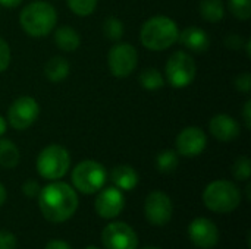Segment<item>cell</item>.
Returning <instances> with one entry per match:
<instances>
[{"instance_id":"cell-31","label":"cell","mask_w":251,"mask_h":249,"mask_svg":"<svg viewBox=\"0 0 251 249\" xmlns=\"http://www.w3.org/2000/svg\"><path fill=\"white\" fill-rule=\"evenodd\" d=\"M40 189H41V188H40L38 182L34 181V179H28V181L22 185V192H24V195L28 197V198H35V197H38Z\"/></svg>"},{"instance_id":"cell-25","label":"cell","mask_w":251,"mask_h":249,"mask_svg":"<svg viewBox=\"0 0 251 249\" xmlns=\"http://www.w3.org/2000/svg\"><path fill=\"white\" fill-rule=\"evenodd\" d=\"M66 3L76 16H90L96 10L99 0H66Z\"/></svg>"},{"instance_id":"cell-28","label":"cell","mask_w":251,"mask_h":249,"mask_svg":"<svg viewBox=\"0 0 251 249\" xmlns=\"http://www.w3.org/2000/svg\"><path fill=\"white\" fill-rule=\"evenodd\" d=\"M10 63V47L6 40L0 37V73L7 69Z\"/></svg>"},{"instance_id":"cell-23","label":"cell","mask_w":251,"mask_h":249,"mask_svg":"<svg viewBox=\"0 0 251 249\" xmlns=\"http://www.w3.org/2000/svg\"><path fill=\"white\" fill-rule=\"evenodd\" d=\"M179 164V154L175 150H163L156 157V167L160 173H172Z\"/></svg>"},{"instance_id":"cell-14","label":"cell","mask_w":251,"mask_h":249,"mask_svg":"<svg viewBox=\"0 0 251 249\" xmlns=\"http://www.w3.org/2000/svg\"><path fill=\"white\" fill-rule=\"evenodd\" d=\"M125 207V197L121 189L116 186H109L99 192L96 201H94V208L96 213L106 220L118 217Z\"/></svg>"},{"instance_id":"cell-19","label":"cell","mask_w":251,"mask_h":249,"mask_svg":"<svg viewBox=\"0 0 251 249\" xmlns=\"http://www.w3.org/2000/svg\"><path fill=\"white\" fill-rule=\"evenodd\" d=\"M54 43L63 51H75L81 45V37L74 28L63 25L54 32Z\"/></svg>"},{"instance_id":"cell-22","label":"cell","mask_w":251,"mask_h":249,"mask_svg":"<svg viewBox=\"0 0 251 249\" xmlns=\"http://www.w3.org/2000/svg\"><path fill=\"white\" fill-rule=\"evenodd\" d=\"M138 82L144 90L156 91V90H160L165 85V76L156 68H146V69H143L140 72Z\"/></svg>"},{"instance_id":"cell-37","label":"cell","mask_w":251,"mask_h":249,"mask_svg":"<svg viewBox=\"0 0 251 249\" xmlns=\"http://www.w3.org/2000/svg\"><path fill=\"white\" fill-rule=\"evenodd\" d=\"M6 197H7V194H6V189H4V186L0 183V207L4 204V201H6Z\"/></svg>"},{"instance_id":"cell-8","label":"cell","mask_w":251,"mask_h":249,"mask_svg":"<svg viewBox=\"0 0 251 249\" xmlns=\"http://www.w3.org/2000/svg\"><path fill=\"white\" fill-rule=\"evenodd\" d=\"M138 65V51L129 44L119 41L107 53V66L113 76L126 78L129 76Z\"/></svg>"},{"instance_id":"cell-18","label":"cell","mask_w":251,"mask_h":249,"mask_svg":"<svg viewBox=\"0 0 251 249\" xmlns=\"http://www.w3.org/2000/svg\"><path fill=\"white\" fill-rule=\"evenodd\" d=\"M69 72H71L69 62L62 56H53L44 65V75L53 84L63 81L69 75Z\"/></svg>"},{"instance_id":"cell-40","label":"cell","mask_w":251,"mask_h":249,"mask_svg":"<svg viewBox=\"0 0 251 249\" xmlns=\"http://www.w3.org/2000/svg\"><path fill=\"white\" fill-rule=\"evenodd\" d=\"M85 249H100V248H97V247H88V248H85Z\"/></svg>"},{"instance_id":"cell-5","label":"cell","mask_w":251,"mask_h":249,"mask_svg":"<svg viewBox=\"0 0 251 249\" xmlns=\"http://www.w3.org/2000/svg\"><path fill=\"white\" fill-rule=\"evenodd\" d=\"M37 172L46 181L62 179L71 167L69 151L57 144L44 147L37 157Z\"/></svg>"},{"instance_id":"cell-12","label":"cell","mask_w":251,"mask_h":249,"mask_svg":"<svg viewBox=\"0 0 251 249\" xmlns=\"http://www.w3.org/2000/svg\"><path fill=\"white\" fill-rule=\"evenodd\" d=\"M207 145V135L199 126H188L182 129L175 139L176 153L182 157H197Z\"/></svg>"},{"instance_id":"cell-35","label":"cell","mask_w":251,"mask_h":249,"mask_svg":"<svg viewBox=\"0 0 251 249\" xmlns=\"http://www.w3.org/2000/svg\"><path fill=\"white\" fill-rule=\"evenodd\" d=\"M22 0H0V4L4 7H16L18 4H21Z\"/></svg>"},{"instance_id":"cell-4","label":"cell","mask_w":251,"mask_h":249,"mask_svg":"<svg viewBox=\"0 0 251 249\" xmlns=\"http://www.w3.org/2000/svg\"><path fill=\"white\" fill-rule=\"evenodd\" d=\"M203 203L213 213L228 214L240 207L241 192L238 186L229 181H213L203 192Z\"/></svg>"},{"instance_id":"cell-16","label":"cell","mask_w":251,"mask_h":249,"mask_svg":"<svg viewBox=\"0 0 251 249\" xmlns=\"http://www.w3.org/2000/svg\"><path fill=\"white\" fill-rule=\"evenodd\" d=\"M178 41L188 50L194 53H204L210 47L209 34L199 26H187L179 32Z\"/></svg>"},{"instance_id":"cell-36","label":"cell","mask_w":251,"mask_h":249,"mask_svg":"<svg viewBox=\"0 0 251 249\" xmlns=\"http://www.w3.org/2000/svg\"><path fill=\"white\" fill-rule=\"evenodd\" d=\"M6 129H7V123H6L4 117L0 114V138L6 134Z\"/></svg>"},{"instance_id":"cell-21","label":"cell","mask_w":251,"mask_h":249,"mask_svg":"<svg viewBox=\"0 0 251 249\" xmlns=\"http://www.w3.org/2000/svg\"><path fill=\"white\" fill-rule=\"evenodd\" d=\"M19 148L7 138H0V166L4 169H13L19 164Z\"/></svg>"},{"instance_id":"cell-13","label":"cell","mask_w":251,"mask_h":249,"mask_svg":"<svg viewBox=\"0 0 251 249\" xmlns=\"http://www.w3.org/2000/svg\"><path fill=\"white\" fill-rule=\"evenodd\" d=\"M188 236L200 249L215 248L219 242L218 226L206 217H197L188 225Z\"/></svg>"},{"instance_id":"cell-6","label":"cell","mask_w":251,"mask_h":249,"mask_svg":"<svg viewBox=\"0 0 251 249\" xmlns=\"http://www.w3.org/2000/svg\"><path fill=\"white\" fill-rule=\"evenodd\" d=\"M74 189L81 194H97L107 181V172L104 166L96 160H84L75 166L71 175Z\"/></svg>"},{"instance_id":"cell-1","label":"cell","mask_w":251,"mask_h":249,"mask_svg":"<svg viewBox=\"0 0 251 249\" xmlns=\"http://www.w3.org/2000/svg\"><path fill=\"white\" fill-rule=\"evenodd\" d=\"M37 198L41 214L51 223H63L69 220L75 214L79 203L76 191L60 181H51V183L41 188Z\"/></svg>"},{"instance_id":"cell-10","label":"cell","mask_w":251,"mask_h":249,"mask_svg":"<svg viewBox=\"0 0 251 249\" xmlns=\"http://www.w3.org/2000/svg\"><path fill=\"white\" fill-rule=\"evenodd\" d=\"M174 213V204L168 194L162 191H153L144 201L146 219L154 226H165L171 222Z\"/></svg>"},{"instance_id":"cell-3","label":"cell","mask_w":251,"mask_h":249,"mask_svg":"<svg viewBox=\"0 0 251 249\" xmlns=\"http://www.w3.org/2000/svg\"><path fill=\"white\" fill-rule=\"evenodd\" d=\"M19 23L28 35L34 38L46 37L57 23V12L51 3L34 0L28 3L19 13Z\"/></svg>"},{"instance_id":"cell-39","label":"cell","mask_w":251,"mask_h":249,"mask_svg":"<svg viewBox=\"0 0 251 249\" xmlns=\"http://www.w3.org/2000/svg\"><path fill=\"white\" fill-rule=\"evenodd\" d=\"M141 249H160V248H157V247H144V248H141Z\"/></svg>"},{"instance_id":"cell-9","label":"cell","mask_w":251,"mask_h":249,"mask_svg":"<svg viewBox=\"0 0 251 249\" xmlns=\"http://www.w3.org/2000/svg\"><path fill=\"white\" fill-rule=\"evenodd\" d=\"M40 114V106L31 95L18 97L7 110L9 125L16 131H25L35 123Z\"/></svg>"},{"instance_id":"cell-15","label":"cell","mask_w":251,"mask_h":249,"mask_svg":"<svg viewBox=\"0 0 251 249\" xmlns=\"http://www.w3.org/2000/svg\"><path fill=\"white\" fill-rule=\"evenodd\" d=\"M210 134L221 142H231L240 136V125L238 122L225 113L216 114L210 119L209 123Z\"/></svg>"},{"instance_id":"cell-20","label":"cell","mask_w":251,"mask_h":249,"mask_svg":"<svg viewBox=\"0 0 251 249\" xmlns=\"http://www.w3.org/2000/svg\"><path fill=\"white\" fill-rule=\"evenodd\" d=\"M199 10L207 22H219L225 16V3L222 0H200Z\"/></svg>"},{"instance_id":"cell-27","label":"cell","mask_w":251,"mask_h":249,"mask_svg":"<svg viewBox=\"0 0 251 249\" xmlns=\"http://www.w3.org/2000/svg\"><path fill=\"white\" fill-rule=\"evenodd\" d=\"M232 175L237 181H249L251 176V163L247 156H241L232 166Z\"/></svg>"},{"instance_id":"cell-2","label":"cell","mask_w":251,"mask_h":249,"mask_svg":"<svg viewBox=\"0 0 251 249\" xmlns=\"http://www.w3.org/2000/svg\"><path fill=\"white\" fill-rule=\"evenodd\" d=\"M179 37V28L174 19L165 15L149 18L140 29V41L150 51H163L172 47Z\"/></svg>"},{"instance_id":"cell-29","label":"cell","mask_w":251,"mask_h":249,"mask_svg":"<svg viewBox=\"0 0 251 249\" xmlns=\"http://www.w3.org/2000/svg\"><path fill=\"white\" fill-rule=\"evenodd\" d=\"M235 88L241 92H250L251 90V75L250 72H243L235 78Z\"/></svg>"},{"instance_id":"cell-11","label":"cell","mask_w":251,"mask_h":249,"mask_svg":"<svg viewBox=\"0 0 251 249\" xmlns=\"http://www.w3.org/2000/svg\"><path fill=\"white\" fill-rule=\"evenodd\" d=\"M101 242L106 249H137L138 238L129 225L112 222L103 229Z\"/></svg>"},{"instance_id":"cell-33","label":"cell","mask_w":251,"mask_h":249,"mask_svg":"<svg viewBox=\"0 0 251 249\" xmlns=\"http://www.w3.org/2000/svg\"><path fill=\"white\" fill-rule=\"evenodd\" d=\"M44 249H72V248L69 247V244H68V242L62 241V239H51V241H49V242H47V245H46V248Z\"/></svg>"},{"instance_id":"cell-34","label":"cell","mask_w":251,"mask_h":249,"mask_svg":"<svg viewBox=\"0 0 251 249\" xmlns=\"http://www.w3.org/2000/svg\"><path fill=\"white\" fill-rule=\"evenodd\" d=\"M243 119H244V123H246V128L250 129L251 128V101L247 100L246 104H244V109H243Z\"/></svg>"},{"instance_id":"cell-7","label":"cell","mask_w":251,"mask_h":249,"mask_svg":"<svg viewBox=\"0 0 251 249\" xmlns=\"http://www.w3.org/2000/svg\"><path fill=\"white\" fill-rule=\"evenodd\" d=\"M197 66L194 59L185 51H175L165 65V82L174 88H185L196 79Z\"/></svg>"},{"instance_id":"cell-17","label":"cell","mask_w":251,"mask_h":249,"mask_svg":"<svg viewBox=\"0 0 251 249\" xmlns=\"http://www.w3.org/2000/svg\"><path fill=\"white\" fill-rule=\"evenodd\" d=\"M110 179L113 185L121 189V191H132L138 185V173L134 167L128 164H119L112 169L110 172Z\"/></svg>"},{"instance_id":"cell-38","label":"cell","mask_w":251,"mask_h":249,"mask_svg":"<svg viewBox=\"0 0 251 249\" xmlns=\"http://www.w3.org/2000/svg\"><path fill=\"white\" fill-rule=\"evenodd\" d=\"M250 47H251V41L250 40H247V41H246V51H247V57H250L251 56Z\"/></svg>"},{"instance_id":"cell-30","label":"cell","mask_w":251,"mask_h":249,"mask_svg":"<svg viewBox=\"0 0 251 249\" xmlns=\"http://www.w3.org/2000/svg\"><path fill=\"white\" fill-rule=\"evenodd\" d=\"M16 236L7 230H0V249L16 248Z\"/></svg>"},{"instance_id":"cell-26","label":"cell","mask_w":251,"mask_h":249,"mask_svg":"<svg viewBox=\"0 0 251 249\" xmlns=\"http://www.w3.org/2000/svg\"><path fill=\"white\" fill-rule=\"evenodd\" d=\"M228 6L237 19L247 21L251 18V0H228Z\"/></svg>"},{"instance_id":"cell-24","label":"cell","mask_w":251,"mask_h":249,"mask_svg":"<svg viewBox=\"0 0 251 249\" xmlns=\"http://www.w3.org/2000/svg\"><path fill=\"white\" fill-rule=\"evenodd\" d=\"M125 32L124 22L115 16H109L103 22V34L110 41H119Z\"/></svg>"},{"instance_id":"cell-32","label":"cell","mask_w":251,"mask_h":249,"mask_svg":"<svg viewBox=\"0 0 251 249\" xmlns=\"http://www.w3.org/2000/svg\"><path fill=\"white\" fill-rule=\"evenodd\" d=\"M225 44H226V47L231 48V50H238V48L243 47V38H241V35L231 34V35H226Z\"/></svg>"}]
</instances>
